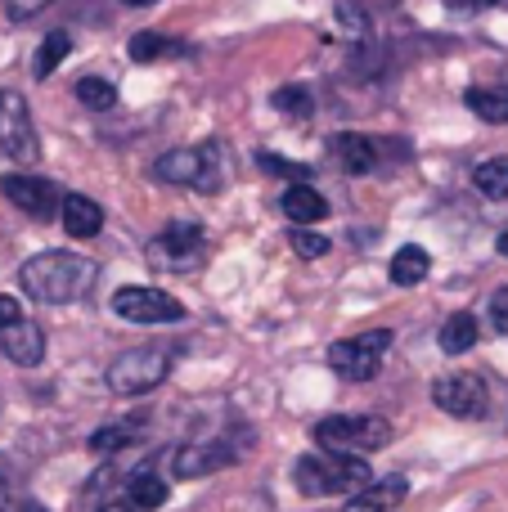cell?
I'll use <instances>...</instances> for the list:
<instances>
[{
  "label": "cell",
  "mask_w": 508,
  "mask_h": 512,
  "mask_svg": "<svg viewBox=\"0 0 508 512\" xmlns=\"http://www.w3.org/2000/svg\"><path fill=\"white\" fill-rule=\"evenodd\" d=\"M140 432H144V414H131V418H122V423H108V427H99V432L90 436V450H95V454L126 450V445H135V441H140Z\"/></svg>",
  "instance_id": "20"
},
{
  "label": "cell",
  "mask_w": 508,
  "mask_h": 512,
  "mask_svg": "<svg viewBox=\"0 0 508 512\" xmlns=\"http://www.w3.org/2000/svg\"><path fill=\"white\" fill-rule=\"evenodd\" d=\"M491 324L508 337V283H504V288H495V292H491Z\"/></svg>",
  "instance_id": "32"
},
{
  "label": "cell",
  "mask_w": 508,
  "mask_h": 512,
  "mask_svg": "<svg viewBox=\"0 0 508 512\" xmlns=\"http://www.w3.org/2000/svg\"><path fill=\"white\" fill-rule=\"evenodd\" d=\"M95 512H140V508H135L131 499H108V504H104V508H95Z\"/></svg>",
  "instance_id": "36"
},
{
  "label": "cell",
  "mask_w": 508,
  "mask_h": 512,
  "mask_svg": "<svg viewBox=\"0 0 508 512\" xmlns=\"http://www.w3.org/2000/svg\"><path fill=\"white\" fill-rule=\"evenodd\" d=\"M432 400L437 409H446L450 418H486L491 409V391L477 373H446L432 382Z\"/></svg>",
  "instance_id": "10"
},
{
  "label": "cell",
  "mask_w": 508,
  "mask_h": 512,
  "mask_svg": "<svg viewBox=\"0 0 508 512\" xmlns=\"http://www.w3.org/2000/svg\"><path fill=\"white\" fill-rule=\"evenodd\" d=\"M41 140L32 126V108L18 90H0V158L9 162H36Z\"/></svg>",
  "instance_id": "7"
},
{
  "label": "cell",
  "mask_w": 508,
  "mask_h": 512,
  "mask_svg": "<svg viewBox=\"0 0 508 512\" xmlns=\"http://www.w3.org/2000/svg\"><path fill=\"white\" fill-rule=\"evenodd\" d=\"M18 512H50V508H41V504H23Z\"/></svg>",
  "instance_id": "38"
},
{
  "label": "cell",
  "mask_w": 508,
  "mask_h": 512,
  "mask_svg": "<svg viewBox=\"0 0 508 512\" xmlns=\"http://www.w3.org/2000/svg\"><path fill=\"white\" fill-rule=\"evenodd\" d=\"M387 346H392V333H387V328H369V333L342 337V342L329 346V369L347 382H369V378H378V369H383Z\"/></svg>",
  "instance_id": "6"
},
{
  "label": "cell",
  "mask_w": 508,
  "mask_h": 512,
  "mask_svg": "<svg viewBox=\"0 0 508 512\" xmlns=\"http://www.w3.org/2000/svg\"><path fill=\"white\" fill-rule=\"evenodd\" d=\"M0 351L9 355V360L18 364V369H36V364L45 360V333L36 319H14V324L0 333Z\"/></svg>",
  "instance_id": "14"
},
{
  "label": "cell",
  "mask_w": 508,
  "mask_h": 512,
  "mask_svg": "<svg viewBox=\"0 0 508 512\" xmlns=\"http://www.w3.org/2000/svg\"><path fill=\"white\" fill-rule=\"evenodd\" d=\"M464 104H468V113L482 117V122H491V126L508 122V86H468Z\"/></svg>",
  "instance_id": "18"
},
{
  "label": "cell",
  "mask_w": 508,
  "mask_h": 512,
  "mask_svg": "<svg viewBox=\"0 0 508 512\" xmlns=\"http://www.w3.org/2000/svg\"><path fill=\"white\" fill-rule=\"evenodd\" d=\"M293 481L306 499H333V495H360L374 481L369 463L360 454H338V450H315L302 454L293 468Z\"/></svg>",
  "instance_id": "2"
},
{
  "label": "cell",
  "mask_w": 508,
  "mask_h": 512,
  "mask_svg": "<svg viewBox=\"0 0 508 512\" xmlns=\"http://www.w3.org/2000/svg\"><path fill=\"white\" fill-rule=\"evenodd\" d=\"M410 495V481L405 477H383V481H369L360 495L347 499L342 512H396V504Z\"/></svg>",
  "instance_id": "17"
},
{
  "label": "cell",
  "mask_w": 508,
  "mask_h": 512,
  "mask_svg": "<svg viewBox=\"0 0 508 512\" xmlns=\"http://www.w3.org/2000/svg\"><path fill=\"white\" fill-rule=\"evenodd\" d=\"M495 252H500V256H504V261H508V230L500 234V243H495Z\"/></svg>",
  "instance_id": "37"
},
{
  "label": "cell",
  "mask_w": 508,
  "mask_h": 512,
  "mask_svg": "<svg viewBox=\"0 0 508 512\" xmlns=\"http://www.w3.org/2000/svg\"><path fill=\"white\" fill-rule=\"evenodd\" d=\"M338 14H342V23H347V27H351V32H347V36H365V32H369V18H365V14H360V9H356V5H351V0H338Z\"/></svg>",
  "instance_id": "31"
},
{
  "label": "cell",
  "mask_w": 508,
  "mask_h": 512,
  "mask_svg": "<svg viewBox=\"0 0 508 512\" xmlns=\"http://www.w3.org/2000/svg\"><path fill=\"white\" fill-rule=\"evenodd\" d=\"M68 54H72V36L68 32H45L41 50H36V59H32V77L45 81L63 59H68Z\"/></svg>",
  "instance_id": "24"
},
{
  "label": "cell",
  "mask_w": 508,
  "mask_h": 512,
  "mask_svg": "<svg viewBox=\"0 0 508 512\" xmlns=\"http://www.w3.org/2000/svg\"><path fill=\"white\" fill-rule=\"evenodd\" d=\"M54 0H5V14L14 18V23H27V18H36L41 9H50Z\"/></svg>",
  "instance_id": "30"
},
{
  "label": "cell",
  "mask_w": 508,
  "mask_h": 512,
  "mask_svg": "<svg viewBox=\"0 0 508 512\" xmlns=\"http://www.w3.org/2000/svg\"><path fill=\"white\" fill-rule=\"evenodd\" d=\"M473 185H477V194H482V198H495V203H504V198H508V153L477 162Z\"/></svg>",
  "instance_id": "22"
},
{
  "label": "cell",
  "mask_w": 508,
  "mask_h": 512,
  "mask_svg": "<svg viewBox=\"0 0 508 512\" xmlns=\"http://www.w3.org/2000/svg\"><path fill=\"white\" fill-rule=\"evenodd\" d=\"M99 279V265L81 252H41L32 261H23L18 270V283L32 301L41 306H68V301H81Z\"/></svg>",
  "instance_id": "1"
},
{
  "label": "cell",
  "mask_w": 508,
  "mask_h": 512,
  "mask_svg": "<svg viewBox=\"0 0 508 512\" xmlns=\"http://www.w3.org/2000/svg\"><path fill=\"white\" fill-rule=\"evenodd\" d=\"M0 194H5L18 212L32 216V221H54V216L63 212V194L54 189V180H45V176H5L0 180Z\"/></svg>",
  "instance_id": "11"
},
{
  "label": "cell",
  "mask_w": 508,
  "mask_h": 512,
  "mask_svg": "<svg viewBox=\"0 0 508 512\" xmlns=\"http://www.w3.org/2000/svg\"><path fill=\"white\" fill-rule=\"evenodd\" d=\"M14 319H23V310H18V301H14V297H5V292H0V333H5V328L14 324Z\"/></svg>",
  "instance_id": "33"
},
{
  "label": "cell",
  "mask_w": 508,
  "mask_h": 512,
  "mask_svg": "<svg viewBox=\"0 0 508 512\" xmlns=\"http://www.w3.org/2000/svg\"><path fill=\"white\" fill-rule=\"evenodd\" d=\"M279 207H284V216L297 225V230L320 225L324 216H329V198H324L315 185H306V180H302V185H288L284 189V203H279Z\"/></svg>",
  "instance_id": "16"
},
{
  "label": "cell",
  "mask_w": 508,
  "mask_h": 512,
  "mask_svg": "<svg viewBox=\"0 0 508 512\" xmlns=\"http://www.w3.org/2000/svg\"><path fill=\"white\" fill-rule=\"evenodd\" d=\"M437 342H441V351H446V355H468L477 346V315H468V310L450 315L446 324H441Z\"/></svg>",
  "instance_id": "21"
},
{
  "label": "cell",
  "mask_w": 508,
  "mask_h": 512,
  "mask_svg": "<svg viewBox=\"0 0 508 512\" xmlns=\"http://www.w3.org/2000/svg\"><path fill=\"white\" fill-rule=\"evenodd\" d=\"M315 445L320 450H338V454H378L392 445V423L378 414H333L315 423Z\"/></svg>",
  "instance_id": "4"
},
{
  "label": "cell",
  "mask_w": 508,
  "mask_h": 512,
  "mask_svg": "<svg viewBox=\"0 0 508 512\" xmlns=\"http://www.w3.org/2000/svg\"><path fill=\"white\" fill-rule=\"evenodd\" d=\"M293 252L302 256V261H320V256L329 252V239H324V234H311V230H293Z\"/></svg>",
  "instance_id": "28"
},
{
  "label": "cell",
  "mask_w": 508,
  "mask_h": 512,
  "mask_svg": "<svg viewBox=\"0 0 508 512\" xmlns=\"http://www.w3.org/2000/svg\"><path fill=\"white\" fill-rule=\"evenodd\" d=\"M450 9H459V14H477V9H491V5H504V0H446Z\"/></svg>",
  "instance_id": "34"
},
{
  "label": "cell",
  "mask_w": 508,
  "mask_h": 512,
  "mask_svg": "<svg viewBox=\"0 0 508 512\" xmlns=\"http://www.w3.org/2000/svg\"><path fill=\"white\" fill-rule=\"evenodd\" d=\"M261 167L275 171L279 180H293V185H302V176H306L302 162H284V158H275V153H261Z\"/></svg>",
  "instance_id": "29"
},
{
  "label": "cell",
  "mask_w": 508,
  "mask_h": 512,
  "mask_svg": "<svg viewBox=\"0 0 508 512\" xmlns=\"http://www.w3.org/2000/svg\"><path fill=\"white\" fill-rule=\"evenodd\" d=\"M126 54H131L135 63H158V59H167V54H185V45L162 36V32H135L131 45H126Z\"/></svg>",
  "instance_id": "23"
},
{
  "label": "cell",
  "mask_w": 508,
  "mask_h": 512,
  "mask_svg": "<svg viewBox=\"0 0 508 512\" xmlns=\"http://www.w3.org/2000/svg\"><path fill=\"white\" fill-rule=\"evenodd\" d=\"M432 270V256L419 248V243H410V248H396L392 265H387V274H392L396 288H419L423 279H428Z\"/></svg>",
  "instance_id": "19"
},
{
  "label": "cell",
  "mask_w": 508,
  "mask_h": 512,
  "mask_svg": "<svg viewBox=\"0 0 508 512\" xmlns=\"http://www.w3.org/2000/svg\"><path fill=\"white\" fill-rule=\"evenodd\" d=\"M0 512H18L14 508V486H9L5 477H0Z\"/></svg>",
  "instance_id": "35"
},
{
  "label": "cell",
  "mask_w": 508,
  "mask_h": 512,
  "mask_svg": "<svg viewBox=\"0 0 508 512\" xmlns=\"http://www.w3.org/2000/svg\"><path fill=\"white\" fill-rule=\"evenodd\" d=\"M113 315L126 319V324H176V319H185V306L162 288L126 283V288L113 292Z\"/></svg>",
  "instance_id": "8"
},
{
  "label": "cell",
  "mask_w": 508,
  "mask_h": 512,
  "mask_svg": "<svg viewBox=\"0 0 508 512\" xmlns=\"http://www.w3.org/2000/svg\"><path fill=\"white\" fill-rule=\"evenodd\" d=\"M122 5H153V0H122Z\"/></svg>",
  "instance_id": "39"
},
{
  "label": "cell",
  "mask_w": 508,
  "mask_h": 512,
  "mask_svg": "<svg viewBox=\"0 0 508 512\" xmlns=\"http://www.w3.org/2000/svg\"><path fill=\"white\" fill-rule=\"evenodd\" d=\"M329 153L347 176H374L383 153H378V140L374 135H356V131H342L329 140Z\"/></svg>",
  "instance_id": "13"
},
{
  "label": "cell",
  "mask_w": 508,
  "mask_h": 512,
  "mask_svg": "<svg viewBox=\"0 0 508 512\" xmlns=\"http://www.w3.org/2000/svg\"><path fill=\"white\" fill-rule=\"evenodd\" d=\"M68 239H95L104 230V207L86 194H63V212H59Z\"/></svg>",
  "instance_id": "15"
},
{
  "label": "cell",
  "mask_w": 508,
  "mask_h": 512,
  "mask_svg": "<svg viewBox=\"0 0 508 512\" xmlns=\"http://www.w3.org/2000/svg\"><path fill=\"white\" fill-rule=\"evenodd\" d=\"M153 176H158L162 185H180V189H194V194H221L225 189V149L216 140L171 149L153 162Z\"/></svg>",
  "instance_id": "3"
},
{
  "label": "cell",
  "mask_w": 508,
  "mask_h": 512,
  "mask_svg": "<svg viewBox=\"0 0 508 512\" xmlns=\"http://www.w3.org/2000/svg\"><path fill=\"white\" fill-rule=\"evenodd\" d=\"M126 499H131L140 512L162 508V504H167V481H162L158 472L144 468V472H135V477H131V495H126Z\"/></svg>",
  "instance_id": "25"
},
{
  "label": "cell",
  "mask_w": 508,
  "mask_h": 512,
  "mask_svg": "<svg viewBox=\"0 0 508 512\" xmlns=\"http://www.w3.org/2000/svg\"><path fill=\"white\" fill-rule=\"evenodd\" d=\"M203 252H207V243L194 221H171L167 230L149 239V261L158 270H194L203 261Z\"/></svg>",
  "instance_id": "9"
},
{
  "label": "cell",
  "mask_w": 508,
  "mask_h": 512,
  "mask_svg": "<svg viewBox=\"0 0 508 512\" xmlns=\"http://www.w3.org/2000/svg\"><path fill=\"white\" fill-rule=\"evenodd\" d=\"M239 459L230 441H189L171 454V477L176 481H198V477H212V472L230 468Z\"/></svg>",
  "instance_id": "12"
},
{
  "label": "cell",
  "mask_w": 508,
  "mask_h": 512,
  "mask_svg": "<svg viewBox=\"0 0 508 512\" xmlns=\"http://www.w3.org/2000/svg\"><path fill=\"white\" fill-rule=\"evenodd\" d=\"M171 364H176V351L171 346H135V351H122L113 364H108V391L113 396H149L167 382Z\"/></svg>",
  "instance_id": "5"
},
{
  "label": "cell",
  "mask_w": 508,
  "mask_h": 512,
  "mask_svg": "<svg viewBox=\"0 0 508 512\" xmlns=\"http://www.w3.org/2000/svg\"><path fill=\"white\" fill-rule=\"evenodd\" d=\"M77 99L90 108V113H108V108L117 104V86L104 77H81L77 81Z\"/></svg>",
  "instance_id": "26"
},
{
  "label": "cell",
  "mask_w": 508,
  "mask_h": 512,
  "mask_svg": "<svg viewBox=\"0 0 508 512\" xmlns=\"http://www.w3.org/2000/svg\"><path fill=\"white\" fill-rule=\"evenodd\" d=\"M275 108L284 117H311V90L306 86H284L275 90Z\"/></svg>",
  "instance_id": "27"
}]
</instances>
